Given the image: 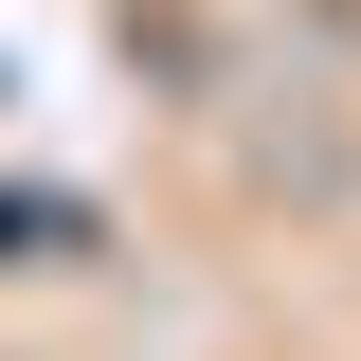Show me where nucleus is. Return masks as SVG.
<instances>
[{
	"label": "nucleus",
	"mask_w": 361,
	"mask_h": 361,
	"mask_svg": "<svg viewBox=\"0 0 361 361\" xmlns=\"http://www.w3.org/2000/svg\"><path fill=\"white\" fill-rule=\"evenodd\" d=\"M307 18H325V37H343V54H361V0H307Z\"/></svg>",
	"instance_id": "nucleus-1"
}]
</instances>
